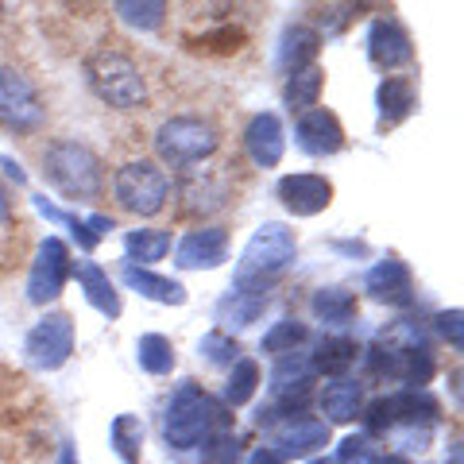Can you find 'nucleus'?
I'll return each instance as SVG.
<instances>
[{
	"label": "nucleus",
	"instance_id": "f8f14e48",
	"mask_svg": "<svg viewBox=\"0 0 464 464\" xmlns=\"http://www.w3.org/2000/svg\"><path fill=\"white\" fill-rule=\"evenodd\" d=\"M325 445H329V426L322 422V418L298 414V418H286L283 426H271V445L267 449L286 464L290 457H314L317 449H325Z\"/></svg>",
	"mask_w": 464,
	"mask_h": 464
},
{
	"label": "nucleus",
	"instance_id": "f704fd0d",
	"mask_svg": "<svg viewBox=\"0 0 464 464\" xmlns=\"http://www.w3.org/2000/svg\"><path fill=\"white\" fill-rule=\"evenodd\" d=\"M460 317H464V314H460L457 306H453V310H441L438 317H433V322H438V333L457 348V353H460V344H464V337H460Z\"/></svg>",
	"mask_w": 464,
	"mask_h": 464
},
{
	"label": "nucleus",
	"instance_id": "4468645a",
	"mask_svg": "<svg viewBox=\"0 0 464 464\" xmlns=\"http://www.w3.org/2000/svg\"><path fill=\"white\" fill-rule=\"evenodd\" d=\"M279 201L295 217H317L333 206V182L325 174H286L279 179Z\"/></svg>",
	"mask_w": 464,
	"mask_h": 464
},
{
	"label": "nucleus",
	"instance_id": "58836bf2",
	"mask_svg": "<svg viewBox=\"0 0 464 464\" xmlns=\"http://www.w3.org/2000/svg\"><path fill=\"white\" fill-rule=\"evenodd\" d=\"M58 464H78V453L70 441H63V449H58Z\"/></svg>",
	"mask_w": 464,
	"mask_h": 464
},
{
	"label": "nucleus",
	"instance_id": "a19ab883",
	"mask_svg": "<svg viewBox=\"0 0 464 464\" xmlns=\"http://www.w3.org/2000/svg\"><path fill=\"white\" fill-rule=\"evenodd\" d=\"M310 464H333V460H325V457H317V460H310Z\"/></svg>",
	"mask_w": 464,
	"mask_h": 464
},
{
	"label": "nucleus",
	"instance_id": "9b49d317",
	"mask_svg": "<svg viewBox=\"0 0 464 464\" xmlns=\"http://www.w3.org/2000/svg\"><path fill=\"white\" fill-rule=\"evenodd\" d=\"M228 256V228L221 225H198L179 240L174 248V264L182 271H213L221 267Z\"/></svg>",
	"mask_w": 464,
	"mask_h": 464
},
{
	"label": "nucleus",
	"instance_id": "2eb2a0df",
	"mask_svg": "<svg viewBox=\"0 0 464 464\" xmlns=\"http://www.w3.org/2000/svg\"><path fill=\"white\" fill-rule=\"evenodd\" d=\"M244 151L256 167H279L283 163V151H286V136H283V121L275 112H256L248 128H244Z\"/></svg>",
	"mask_w": 464,
	"mask_h": 464
},
{
	"label": "nucleus",
	"instance_id": "6ab92c4d",
	"mask_svg": "<svg viewBox=\"0 0 464 464\" xmlns=\"http://www.w3.org/2000/svg\"><path fill=\"white\" fill-rule=\"evenodd\" d=\"M317 47H322V35L310 24H286L279 39V70L283 74H298V70L314 66Z\"/></svg>",
	"mask_w": 464,
	"mask_h": 464
},
{
	"label": "nucleus",
	"instance_id": "6e6552de",
	"mask_svg": "<svg viewBox=\"0 0 464 464\" xmlns=\"http://www.w3.org/2000/svg\"><path fill=\"white\" fill-rule=\"evenodd\" d=\"M24 356L32 360L39 372H58L70 356H74V317H70L66 310L43 314L32 325V333H27Z\"/></svg>",
	"mask_w": 464,
	"mask_h": 464
},
{
	"label": "nucleus",
	"instance_id": "0eeeda50",
	"mask_svg": "<svg viewBox=\"0 0 464 464\" xmlns=\"http://www.w3.org/2000/svg\"><path fill=\"white\" fill-rule=\"evenodd\" d=\"M47 124L39 85L16 66H0V128L12 136H32Z\"/></svg>",
	"mask_w": 464,
	"mask_h": 464
},
{
	"label": "nucleus",
	"instance_id": "f3484780",
	"mask_svg": "<svg viewBox=\"0 0 464 464\" xmlns=\"http://www.w3.org/2000/svg\"><path fill=\"white\" fill-rule=\"evenodd\" d=\"M418 105V93H414V82L406 74H387L375 90V109H380V132L387 128H399L406 116L414 112Z\"/></svg>",
	"mask_w": 464,
	"mask_h": 464
},
{
	"label": "nucleus",
	"instance_id": "9d476101",
	"mask_svg": "<svg viewBox=\"0 0 464 464\" xmlns=\"http://www.w3.org/2000/svg\"><path fill=\"white\" fill-rule=\"evenodd\" d=\"M364 47H368V63L375 70H383V74H395V70L414 63V39L395 16L372 20Z\"/></svg>",
	"mask_w": 464,
	"mask_h": 464
},
{
	"label": "nucleus",
	"instance_id": "1a4fd4ad",
	"mask_svg": "<svg viewBox=\"0 0 464 464\" xmlns=\"http://www.w3.org/2000/svg\"><path fill=\"white\" fill-rule=\"evenodd\" d=\"M66 279H70V248L58 237H43L32 259V271H27V302L47 306V302L63 295Z\"/></svg>",
	"mask_w": 464,
	"mask_h": 464
},
{
	"label": "nucleus",
	"instance_id": "20e7f679",
	"mask_svg": "<svg viewBox=\"0 0 464 464\" xmlns=\"http://www.w3.org/2000/svg\"><path fill=\"white\" fill-rule=\"evenodd\" d=\"M85 78H90L93 93L105 105L121 109V112H140L148 105V78L143 70L116 47H101L85 58Z\"/></svg>",
	"mask_w": 464,
	"mask_h": 464
},
{
	"label": "nucleus",
	"instance_id": "ea45409f",
	"mask_svg": "<svg viewBox=\"0 0 464 464\" xmlns=\"http://www.w3.org/2000/svg\"><path fill=\"white\" fill-rule=\"evenodd\" d=\"M375 464H411V457H402V453H380V457H375Z\"/></svg>",
	"mask_w": 464,
	"mask_h": 464
},
{
	"label": "nucleus",
	"instance_id": "f03ea898",
	"mask_svg": "<svg viewBox=\"0 0 464 464\" xmlns=\"http://www.w3.org/2000/svg\"><path fill=\"white\" fill-rule=\"evenodd\" d=\"M43 179L66 201H97L105 194V163L82 140H54L43 151Z\"/></svg>",
	"mask_w": 464,
	"mask_h": 464
},
{
	"label": "nucleus",
	"instance_id": "7c9ffc66",
	"mask_svg": "<svg viewBox=\"0 0 464 464\" xmlns=\"http://www.w3.org/2000/svg\"><path fill=\"white\" fill-rule=\"evenodd\" d=\"M198 353L209 360V364H217V368H232L240 360V344L232 341V333H225V329H209L206 337L198 341Z\"/></svg>",
	"mask_w": 464,
	"mask_h": 464
},
{
	"label": "nucleus",
	"instance_id": "4be33fe9",
	"mask_svg": "<svg viewBox=\"0 0 464 464\" xmlns=\"http://www.w3.org/2000/svg\"><path fill=\"white\" fill-rule=\"evenodd\" d=\"M322 90H325V70L322 66H306L298 70V74H290L286 85H283V101L290 112H310L317 109V101H322Z\"/></svg>",
	"mask_w": 464,
	"mask_h": 464
},
{
	"label": "nucleus",
	"instance_id": "39448f33",
	"mask_svg": "<svg viewBox=\"0 0 464 464\" xmlns=\"http://www.w3.org/2000/svg\"><path fill=\"white\" fill-rule=\"evenodd\" d=\"M221 148V132L217 124L206 121V116H194V112H182V116H167L155 132V155L163 167H198L206 159L217 155Z\"/></svg>",
	"mask_w": 464,
	"mask_h": 464
},
{
	"label": "nucleus",
	"instance_id": "5701e85b",
	"mask_svg": "<svg viewBox=\"0 0 464 464\" xmlns=\"http://www.w3.org/2000/svg\"><path fill=\"white\" fill-rule=\"evenodd\" d=\"M310 310L317 322H325V325H344V322H353L356 310H360V302L356 295L348 286H322L317 295L310 298Z\"/></svg>",
	"mask_w": 464,
	"mask_h": 464
},
{
	"label": "nucleus",
	"instance_id": "a211bd4d",
	"mask_svg": "<svg viewBox=\"0 0 464 464\" xmlns=\"http://www.w3.org/2000/svg\"><path fill=\"white\" fill-rule=\"evenodd\" d=\"M317 406H322L325 426L329 422H356L360 411H364V383L356 380H329L317 395Z\"/></svg>",
	"mask_w": 464,
	"mask_h": 464
},
{
	"label": "nucleus",
	"instance_id": "2f4dec72",
	"mask_svg": "<svg viewBox=\"0 0 464 464\" xmlns=\"http://www.w3.org/2000/svg\"><path fill=\"white\" fill-rule=\"evenodd\" d=\"M116 16L128 27L155 32V27H163V20H167V5H136V0H124V5H116Z\"/></svg>",
	"mask_w": 464,
	"mask_h": 464
},
{
	"label": "nucleus",
	"instance_id": "c756f323",
	"mask_svg": "<svg viewBox=\"0 0 464 464\" xmlns=\"http://www.w3.org/2000/svg\"><path fill=\"white\" fill-rule=\"evenodd\" d=\"M310 337V329L302 325V322H275L267 333H264V341H259V353H267V356H286V353H295V348Z\"/></svg>",
	"mask_w": 464,
	"mask_h": 464
},
{
	"label": "nucleus",
	"instance_id": "412c9836",
	"mask_svg": "<svg viewBox=\"0 0 464 464\" xmlns=\"http://www.w3.org/2000/svg\"><path fill=\"white\" fill-rule=\"evenodd\" d=\"M78 283L85 290V298H90V306H97L101 314H109V317H121L124 302H121V295H116V283L109 279L105 267L82 259V264H78Z\"/></svg>",
	"mask_w": 464,
	"mask_h": 464
},
{
	"label": "nucleus",
	"instance_id": "7ed1b4c3",
	"mask_svg": "<svg viewBox=\"0 0 464 464\" xmlns=\"http://www.w3.org/2000/svg\"><path fill=\"white\" fill-rule=\"evenodd\" d=\"M298 256V240L295 232H290L283 221H267L252 232V240L244 244L240 252V264L232 271V283L244 295H264L271 279H279V275L295 264Z\"/></svg>",
	"mask_w": 464,
	"mask_h": 464
},
{
	"label": "nucleus",
	"instance_id": "c85d7f7f",
	"mask_svg": "<svg viewBox=\"0 0 464 464\" xmlns=\"http://www.w3.org/2000/svg\"><path fill=\"white\" fill-rule=\"evenodd\" d=\"M264 310H267V295H244V290H237V295H228L221 306H217V322L232 325V329H244V325H252Z\"/></svg>",
	"mask_w": 464,
	"mask_h": 464
},
{
	"label": "nucleus",
	"instance_id": "e433bc0d",
	"mask_svg": "<svg viewBox=\"0 0 464 464\" xmlns=\"http://www.w3.org/2000/svg\"><path fill=\"white\" fill-rule=\"evenodd\" d=\"M12 221V198H8V186L0 182V228Z\"/></svg>",
	"mask_w": 464,
	"mask_h": 464
},
{
	"label": "nucleus",
	"instance_id": "c9c22d12",
	"mask_svg": "<svg viewBox=\"0 0 464 464\" xmlns=\"http://www.w3.org/2000/svg\"><path fill=\"white\" fill-rule=\"evenodd\" d=\"M244 464H283V460H279V457H275V453H271V449H267V445H259V449H252V457H248V460H244Z\"/></svg>",
	"mask_w": 464,
	"mask_h": 464
},
{
	"label": "nucleus",
	"instance_id": "cd10ccee",
	"mask_svg": "<svg viewBox=\"0 0 464 464\" xmlns=\"http://www.w3.org/2000/svg\"><path fill=\"white\" fill-rule=\"evenodd\" d=\"M256 387H259V364L252 356H240L237 364L228 368V380H225V406H244L256 399Z\"/></svg>",
	"mask_w": 464,
	"mask_h": 464
},
{
	"label": "nucleus",
	"instance_id": "dca6fc26",
	"mask_svg": "<svg viewBox=\"0 0 464 464\" xmlns=\"http://www.w3.org/2000/svg\"><path fill=\"white\" fill-rule=\"evenodd\" d=\"M364 290L375 302H383V306H411L414 302V275L402 259L391 256V259H383V264H375L368 271Z\"/></svg>",
	"mask_w": 464,
	"mask_h": 464
},
{
	"label": "nucleus",
	"instance_id": "b1692460",
	"mask_svg": "<svg viewBox=\"0 0 464 464\" xmlns=\"http://www.w3.org/2000/svg\"><path fill=\"white\" fill-rule=\"evenodd\" d=\"M360 360V344L353 337H325L314 353V372H325L329 380H344V372Z\"/></svg>",
	"mask_w": 464,
	"mask_h": 464
},
{
	"label": "nucleus",
	"instance_id": "4c0bfd02",
	"mask_svg": "<svg viewBox=\"0 0 464 464\" xmlns=\"http://www.w3.org/2000/svg\"><path fill=\"white\" fill-rule=\"evenodd\" d=\"M0 167H5V170H8V179H12V182H16V186H24V182H27V174L20 170V163H12V159H0Z\"/></svg>",
	"mask_w": 464,
	"mask_h": 464
},
{
	"label": "nucleus",
	"instance_id": "aec40b11",
	"mask_svg": "<svg viewBox=\"0 0 464 464\" xmlns=\"http://www.w3.org/2000/svg\"><path fill=\"white\" fill-rule=\"evenodd\" d=\"M121 279L132 286L136 295L151 298V302H163V306H182V302H186V286H182L179 279H167V275L151 271V267H132V264L124 259Z\"/></svg>",
	"mask_w": 464,
	"mask_h": 464
},
{
	"label": "nucleus",
	"instance_id": "bb28decb",
	"mask_svg": "<svg viewBox=\"0 0 464 464\" xmlns=\"http://www.w3.org/2000/svg\"><path fill=\"white\" fill-rule=\"evenodd\" d=\"M109 441L116 449V457L124 464H143V426L136 414H116L112 418V430H109Z\"/></svg>",
	"mask_w": 464,
	"mask_h": 464
},
{
	"label": "nucleus",
	"instance_id": "423d86ee",
	"mask_svg": "<svg viewBox=\"0 0 464 464\" xmlns=\"http://www.w3.org/2000/svg\"><path fill=\"white\" fill-rule=\"evenodd\" d=\"M112 198L128 213L155 217L170 198V179L155 159H132V163H124L112 174Z\"/></svg>",
	"mask_w": 464,
	"mask_h": 464
},
{
	"label": "nucleus",
	"instance_id": "473e14b6",
	"mask_svg": "<svg viewBox=\"0 0 464 464\" xmlns=\"http://www.w3.org/2000/svg\"><path fill=\"white\" fill-rule=\"evenodd\" d=\"M201 464H240V438L232 430L201 441Z\"/></svg>",
	"mask_w": 464,
	"mask_h": 464
},
{
	"label": "nucleus",
	"instance_id": "f257e3e1",
	"mask_svg": "<svg viewBox=\"0 0 464 464\" xmlns=\"http://www.w3.org/2000/svg\"><path fill=\"white\" fill-rule=\"evenodd\" d=\"M228 430V406L209 399L198 383H182L167 402L163 414V438L174 453L198 449L201 441H209L213 433Z\"/></svg>",
	"mask_w": 464,
	"mask_h": 464
},
{
	"label": "nucleus",
	"instance_id": "393cba45",
	"mask_svg": "<svg viewBox=\"0 0 464 464\" xmlns=\"http://www.w3.org/2000/svg\"><path fill=\"white\" fill-rule=\"evenodd\" d=\"M124 252H128V264H159L167 252H170V232L167 228H132L124 232Z\"/></svg>",
	"mask_w": 464,
	"mask_h": 464
},
{
	"label": "nucleus",
	"instance_id": "72a5a7b5",
	"mask_svg": "<svg viewBox=\"0 0 464 464\" xmlns=\"http://www.w3.org/2000/svg\"><path fill=\"white\" fill-rule=\"evenodd\" d=\"M375 457H380V449L372 445L368 433H348V438L341 441L337 460L333 464H375Z\"/></svg>",
	"mask_w": 464,
	"mask_h": 464
},
{
	"label": "nucleus",
	"instance_id": "ddd939ff",
	"mask_svg": "<svg viewBox=\"0 0 464 464\" xmlns=\"http://www.w3.org/2000/svg\"><path fill=\"white\" fill-rule=\"evenodd\" d=\"M295 136H298V148L306 155H314V159H329V155L344 151V128L337 121V112L322 109V105L298 116Z\"/></svg>",
	"mask_w": 464,
	"mask_h": 464
},
{
	"label": "nucleus",
	"instance_id": "a878e982",
	"mask_svg": "<svg viewBox=\"0 0 464 464\" xmlns=\"http://www.w3.org/2000/svg\"><path fill=\"white\" fill-rule=\"evenodd\" d=\"M136 360L148 375H170L179 356H174V344L163 337V333H143L136 341Z\"/></svg>",
	"mask_w": 464,
	"mask_h": 464
}]
</instances>
